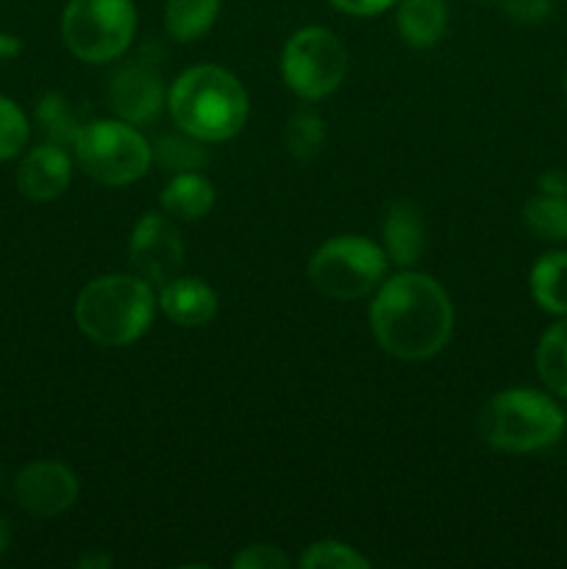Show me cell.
<instances>
[{
	"label": "cell",
	"mask_w": 567,
	"mask_h": 569,
	"mask_svg": "<svg viewBox=\"0 0 567 569\" xmlns=\"http://www.w3.org/2000/svg\"><path fill=\"white\" fill-rule=\"evenodd\" d=\"M528 231L548 242H567V198L559 194H534L523 209Z\"/></svg>",
	"instance_id": "cell-20"
},
{
	"label": "cell",
	"mask_w": 567,
	"mask_h": 569,
	"mask_svg": "<svg viewBox=\"0 0 567 569\" xmlns=\"http://www.w3.org/2000/svg\"><path fill=\"white\" fill-rule=\"evenodd\" d=\"M565 415L537 389H504L478 415V437L504 453H534L559 442Z\"/></svg>",
	"instance_id": "cell-4"
},
{
	"label": "cell",
	"mask_w": 567,
	"mask_h": 569,
	"mask_svg": "<svg viewBox=\"0 0 567 569\" xmlns=\"http://www.w3.org/2000/svg\"><path fill=\"white\" fill-rule=\"evenodd\" d=\"M220 0H167L165 28L176 42H195L215 26Z\"/></svg>",
	"instance_id": "cell-18"
},
{
	"label": "cell",
	"mask_w": 567,
	"mask_h": 569,
	"mask_svg": "<svg viewBox=\"0 0 567 569\" xmlns=\"http://www.w3.org/2000/svg\"><path fill=\"white\" fill-rule=\"evenodd\" d=\"M137 14L131 0H70L61 17V37L72 56L106 64L131 44Z\"/></svg>",
	"instance_id": "cell-7"
},
{
	"label": "cell",
	"mask_w": 567,
	"mask_h": 569,
	"mask_svg": "<svg viewBox=\"0 0 567 569\" xmlns=\"http://www.w3.org/2000/svg\"><path fill=\"white\" fill-rule=\"evenodd\" d=\"M539 192L545 194H559V198H567V172L561 170H548L543 178H539Z\"/></svg>",
	"instance_id": "cell-29"
},
{
	"label": "cell",
	"mask_w": 567,
	"mask_h": 569,
	"mask_svg": "<svg viewBox=\"0 0 567 569\" xmlns=\"http://www.w3.org/2000/svg\"><path fill=\"white\" fill-rule=\"evenodd\" d=\"M37 122L44 137H48V142L61 144V148L76 144L78 133L83 128V122L78 120L72 106L59 92H48L37 100Z\"/></svg>",
	"instance_id": "cell-21"
},
{
	"label": "cell",
	"mask_w": 567,
	"mask_h": 569,
	"mask_svg": "<svg viewBox=\"0 0 567 569\" xmlns=\"http://www.w3.org/2000/svg\"><path fill=\"white\" fill-rule=\"evenodd\" d=\"M22 50V42L17 37H11V33H3L0 31V61H9V59H17Z\"/></svg>",
	"instance_id": "cell-30"
},
{
	"label": "cell",
	"mask_w": 567,
	"mask_h": 569,
	"mask_svg": "<svg viewBox=\"0 0 567 569\" xmlns=\"http://www.w3.org/2000/svg\"><path fill=\"white\" fill-rule=\"evenodd\" d=\"M384 248L400 267H411L426 253V222L411 200H398L389 206L384 220Z\"/></svg>",
	"instance_id": "cell-14"
},
{
	"label": "cell",
	"mask_w": 567,
	"mask_h": 569,
	"mask_svg": "<svg viewBox=\"0 0 567 569\" xmlns=\"http://www.w3.org/2000/svg\"><path fill=\"white\" fill-rule=\"evenodd\" d=\"M153 156L159 159V164L165 170H178V172H192L198 167L206 164V150L203 142L192 133L181 131V133H167L156 142Z\"/></svg>",
	"instance_id": "cell-23"
},
{
	"label": "cell",
	"mask_w": 567,
	"mask_h": 569,
	"mask_svg": "<svg viewBox=\"0 0 567 569\" xmlns=\"http://www.w3.org/2000/svg\"><path fill=\"white\" fill-rule=\"evenodd\" d=\"M156 315L153 289L145 278L100 276L81 289L76 322L103 348H122L142 337Z\"/></svg>",
	"instance_id": "cell-3"
},
{
	"label": "cell",
	"mask_w": 567,
	"mask_h": 569,
	"mask_svg": "<svg viewBox=\"0 0 567 569\" xmlns=\"http://www.w3.org/2000/svg\"><path fill=\"white\" fill-rule=\"evenodd\" d=\"M233 567L237 569H284L289 567L287 553L276 545H250L242 553L233 556Z\"/></svg>",
	"instance_id": "cell-26"
},
{
	"label": "cell",
	"mask_w": 567,
	"mask_h": 569,
	"mask_svg": "<svg viewBox=\"0 0 567 569\" xmlns=\"http://www.w3.org/2000/svg\"><path fill=\"white\" fill-rule=\"evenodd\" d=\"M28 142V120L20 106L0 94V161L14 159Z\"/></svg>",
	"instance_id": "cell-25"
},
{
	"label": "cell",
	"mask_w": 567,
	"mask_h": 569,
	"mask_svg": "<svg viewBox=\"0 0 567 569\" xmlns=\"http://www.w3.org/2000/svg\"><path fill=\"white\" fill-rule=\"evenodd\" d=\"M76 159L89 178L106 187H126L148 172L153 150L126 120H94L76 139Z\"/></svg>",
	"instance_id": "cell-6"
},
{
	"label": "cell",
	"mask_w": 567,
	"mask_h": 569,
	"mask_svg": "<svg viewBox=\"0 0 567 569\" xmlns=\"http://www.w3.org/2000/svg\"><path fill=\"white\" fill-rule=\"evenodd\" d=\"M304 569H365L370 561L365 556L356 553L350 545L334 542V539H326V542H315L298 561Z\"/></svg>",
	"instance_id": "cell-24"
},
{
	"label": "cell",
	"mask_w": 567,
	"mask_h": 569,
	"mask_svg": "<svg viewBox=\"0 0 567 569\" xmlns=\"http://www.w3.org/2000/svg\"><path fill=\"white\" fill-rule=\"evenodd\" d=\"M281 76L298 98H326L348 76V53H345V44L328 28H300L284 44Z\"/></svg>",
	"instance_id": "cell-8"
},
{
	"label": "cell",
	"mask_w": 567,
	"mask_h": 569,
	"mask_svg": "<svg viewBox=\"0 0 567 569\" xmlns=\"http://www.w3.org/2000/svg\"><path fill=\"white\" fill-rule=\"evenodd\" d=\"M556 0H500L506 14L515 22H523V26H534V22H543L545 17L554 11Z\"/></svg>",
	"instance_id": "cell-27"
},
{
	"label": "cell",
	"mask_w": 567,
	"mask_h": 569,
	"mask_svg": "<svg viewBox=\"0 0 567 569\" xmlns=\"http://www.w3.org/2000/svg\"><path fill=\"white\" fill-rule=\"evenodd\" d=\"M448 26L445 0H400L398 31L409 48H431L442 39Z\"/></svg>",
	"instance_id": "cell-16"
},
{
	"label": "cell",
	"mask_w": 567,
	"mask_h": 569,
	"mask_svg": "<svg viewBox=\"0 0 567 569\" xmlns=\"http://www.w3.org/2000/svg\"><path fill=\"white\" fill-rule=\"evenodd\" d=\"M14 498L28 515L59 517L78 500V478L61 461H33L14 478Z\"/></svg>",
	"instance_id": "cell-10"
},
{
	"label": "cell",
	"mask_w": 567,
	"mask_h": 569,
	"mask_svg": "<svg viewBox=\"0 0 567 569\" xmlns=\"http://www.w3.org/2000/svg\"><path fill=\"white\" fill-rule=\"evenodd\" d=\"M215 198V187L203 176H198V172H178L161 189V209L172 220H200V217H206L211 211Z\"/></svg>",
	"instance_id": "cell-15"
},
{
	"label": "cell",
	"mask_w": 567,
	"mask_h": 569,
	"mask_svg": "<svg viewBox=\"0 0 567 569\" xmlns=\"http://www.w3.org/2000/svg\"><path fill=\"white\" fill-rule=\"evenodd\" d=\"M337 9L348 11V14L356 17H372V14H381L387 11L395 0H331Z\"/></svg>",
	"instance_id": "cell-28"
},
{
	"label": "cell",
	"mask_w": 567,
	"mask_h": 569,
	"mask_svg": "<svg viewBox=\"0 0 567 569\" xmlns=\"http://www.w3.org/2000/svg\"><path fill=\"white\" fill-rule=\"evenodd\" d=\"M111 559L109 556H87V559H81V567H109Z\"/></svg>",
	"instance_id": "cell-32"
},
{
	"label": "cell",
	"mask_w": 567,
	"mask_h": 569,
	"mask_svg": "<svg viewBox=\"0 0 567 569\" xmlns=\"http://www.w3.org/2000/svg\"><path fill=\"white\" fill-rule=\"evenodd\" d=\"M565 94H567V76H565Z\"/></svg>",
	"instance_id": "cell-33"
},
{
	"label": "cell",
	"mask_w": 567,
	"mask_h": 569,
	"mask_svg": "<svg viewBox=\"0 0 567 569\" xmlns=\"http://www.w3.org/2000/svg\"><path fill=\"white\" fill-rule=\"evenodd\" d=\"M326 142V126L309 106H300L284 126V144L295 161H311Z\"/></svg>",
	"instance_id": "cell-22"
},
{
	"label": "cell",
	"mask_w": 567,
	"mask_h": 569,
	"mask_svg": "<svg viewBox=\"0 0 567 569\" xmlns=\"http://www.w3.org/2000/svg\"><path fill=\"white\" fill-rule=\"evenodd\" d=\"M531 295L537 306L548 315H567V253L554 250V253L539 256L537 264L531 267Z\"/></svg>",
	"instance_id": "cell-17"
},
{
	"label": "cell",
	"mask_w": 567,
	"mask_h": 569,
	"mask_svg": "<svg viewBox=\"0 0 567 569\" xmlns=\"http://www.w3.org/2000/svg\"><path fill=\"white\" fill-rule=\"evenodd\" d=\"M70 178L72 161L67 150L61 144L44 142L22 159L20 170H17V187L28 200L44 203V200L64 194V189L70 187Z\"/></svg>",
	"instance_id": "cell-12"
},
{
	"label": "cell",
	"mask_w": 567,
	"mask_h": 569,
	"mask_svg": "<svg viewBox=\"0 0 567 569\" xmlns=\"http://www.w3.org/2000/svg\"><path fill=\"white\" fill-rule=\"evenodd\" d=\"M128 253L145 281L167 283L176 278L183 264V239L176 220L167 214H145L133 228Z\"/></svg>",
	"instance_id": "cell-9"
},
{
	"label": "cell",
	"mask_w": 567,
	"mask_h": 569,
	"mask_svg": "<svg viewBox=\"0 0 567 569\" xmlns=\"http://www.w3.org/2000/svg\"><path fill=\"white\" fill-rule=\"evenodd\" d=\"M159 306L176 326L200 328L215 320L217 315V295L200 278L176 276L161 283Z\"/></svg>",
	"instance_id": "cell-13"
},
{
	"label": "cell",
	"mask_w": 567,
	"mask_h": 569,
	"mask_svg": "<svg viewBox=\"0 0 567 569\" xmlns=\"http://www.w3.org/2000/svg\"><path fill=\"white\" fill-rule=\"evenodd\" d=\"M389 256L359 233L334 237L311 256L309 278L334 300H359L381 287Z\"/></svg>",
	"instance_id": "cell-5"
},
{
	"label": "cell",
	"mask_w": 567,
	"mask_h": 569,
	"mask_svg": "<svg viewBox=\"0 0 567 569\" xmlns=\"http://www.w3.org/2000/svg\"><path fill=\"white\" fill-rule=\"evenodd\" d=\"M537 372L550 392L567 398V320L550 326L539 339Z\"/></svg>",
	"instance_id": "cell-19"
},
{
	"label": "cell",
	"mask_w": 567,
	"mask_h": 569,
	"mask_svg": "<svg viewBox=\"0 0 567 569\" xmlns=\"http://www.w3.org/2000/svg\"><path fill=\"white\" fill-rule=\"evenodd\" d=\"M167 106L181 131L200 142H226L248 120V94L228 70L200 64L181 72L167 92Z\"/></svg>",
	"instance_id": "cell-2"
},
{
	"label": "cell",
	"mask_w": 567,
	"mask_h": 569,
	"mask_svg": "<svg viewBox=\"0 0 567 569\" xmlns=\"http://www.w3.org/2000/svg\"><path fill=\"white\" fill-rule=\"evenodd\" d=\"M165 100V83H161L159 70L142 64V61H133V64L117 70L109 83L111 109L131 126H148L150 120H156Z\"/></svg>",
	"instance_id": "cell-11"
},
{
	"label": "cell",
	"mask_w": 567,
	"mask_h": 569,
	"mask_svg": "<svg viewBox=\"0 0 567 569\" xmlns=\"http://www.w3.org/2000/svg\"><path fill=\"white\" fill-rule=\"evenodd\" d=\"M370 328L389 356L431 359L454 331V306L426 272H400L381 283L370 306Z\"/></svg>",
	"instance_id": "cell-1"
},
{
	"label": "cell",
	"mask_w": 567,
	"mask_h": 569,
	"mask_svg": "<svg viewBox=\"0 0 567 569\" xmlns=\"http://www.w3.org/2000/svg\"><path fill=\"white\" fill-rule=\"evenodd\" d=\"M9 542H11V528H9V522H6L3 517H0V556H3L6 550H9Z\"/></svg>",
	"instance_id": "cell-31"
}]
</instances>
